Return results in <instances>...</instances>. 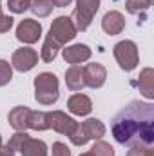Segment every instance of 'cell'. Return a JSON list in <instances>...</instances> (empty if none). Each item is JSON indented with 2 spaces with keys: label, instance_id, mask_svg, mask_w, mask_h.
Segmentation results:
<instances>
[{
  "label": "cell",
  "instance_id": "cell-1",
  "mask_svg": "<svg viewBox=\"0 0 154 156\" xmlns=\"http://www.w3.org/2000/svg\"><path fill=\"white\" fill-rule=\"evenodd\" d=\"M113 136L121 145H152L154 144V105L132 100L113 120Z\"/></svg>",
  "mask_w": 154,
  "mask_h": 156
},
{
  "label": "cell",
  "instance_id": "cell-2",
  "mask_svg": "<svg viewBox=\"0 0 154 156\" xmlns=\"http://www.w3.org/2000/svg\"><path fill=\"white\" fill-rule=\"evenodd\" d=\"M60 96L58 78L53 73H40L35 78V98L42 105H53Z\"/></svg>",
  "mask_w": 154,
  "mask_h": 156
},
{
  "label": "cell",
  "instance_id": "cell-3",
  "mask_svg": "<svg viewBox=\"0 0 154 156\" xmlns=\"http://www.w3.org/2000/svg\"><path fill=\"white\" fill-rule=\"evenodd\" d=\"M103 134H105V125H103V122H100V120H96V118H89V120L78 123L76 131H75L69 138H71V142H73L75 145L82 147V145H85L89 140H100Z\"/></svg>",
  "mask_w": 154,
  "mask_h": 156
},
{
  "label": "cell",
  "instance_id": "cell-4",
  "mask_svg": "<svg viewBox=\"0 0 154 156\" xmlns=\"http://www.w3.org/2000/svg\"><path fill=\"white\" fill-rule=\"evenodd\" d=\"M98 7H100V0H76V7L71 15L76 31H85L91 26Z\"/></svg>",
  "mask_w": 154,
  "mask_h": 156
},
{
  "label": "cell",
  "instance_id": "cell-5",
  "mask_svg": "<svg viewBox=\"0 0 154 156\" xmlns=\"http://www.w3.org/2000/svg\"><path fill=\"white\" fill-rule=\"evenodd\" d=\"M113 53H114L116 62L120 64V67L123 71L136 69L140 56H138V47H136V44L132 40H121V42H118L114 45V49H113Z\"/></svg>",
  "mask_w": 154,
  "mask_h": 156
},
{
  "label": "cell",
  "instance_id": "cell-6",
  "mask_svg": "<svg viewBox=\"0 0 154 156\" xmlns=\"http://www.w3.org/2000/svg\"><path fill=\"white\" fill-rule=\"evenodd\" d=\"M76 27L69 16H58L56 20H53L51 29H49V37L54 38L60 45H65L67 42H71L76 37Z\"/></svg>",
  "mask_w": 154,
  "mask_h": 156
},
{
  "label": "cell",
  "instance_id": "cell-7",
  "mask_svg": "<svg viewBox=\"0 0 154 156\" xmlns=\"http://www.w3.org/2000/svg\"><path fill=\"white\" fill-rule=\"evenodd\" d=\"M37 64H38V53L31 47H20L11 56V67H15L20 73L31 71Z\"/></svg>",
  "mask_w": 154,
  "mask_h": 156
},
{
  "label": "cell",
  "instance_id": "cell-8",
  "mask_svg": "<svg viewBox=\"0 0 154 156\" xmlns=\"http://www.w3.org/2000/svg\"><path fill=\"white\" fill-rule=\"evenodd\" d=\"M47 120H49V129L53 127L56 133L65 134V136H71L78 127L76 120H73L71 116H67L62 111H51V113H47Z\"/></svg>",
  "mask_w": 154,
  "mask_h": 156
},
{
  "label": "cell",
  "instance_id": "cell-9",
  "mask_svg": "<svg viewBox=\"0 0 154 156\" xmlns=\"http://www.w3.org/2000/svg\"><path fill=\"white\" fill-rule=\"evenodd\" d=\"M42 37V24L33 18H24L16 26V38L24 44H35Z\"/></svg>",
  "mask_w": 154,
  "mask_h": 156
},
{
  "label": "cell",
  "instance_id": "cell-10",
  "mask_svg": "<svg viewBox=\"0 0 154 156\" xmlns=\"http://www.w3.org/2000/svg\"><path fill=\"white\" fill-rule=\"evenodd\" d=\"M83 76H85V85L87 87H93V89H98L105 83V78H107V71L102 64H87L83 67Z\"/></svg>",
  "mask_w": 154,
  "mask_h": 156
},
{
  "label": "cell",
  "instance_id": "cell-11",
  "mask_svg": "<svg viewBox=\"0 0 154 156\" xmlns=\"http://www.w3.org/2000/svg\"><path fill=\"white\" fill-rule=\"evenodd\" d=\"M62 56H64V60L67 64L80 66L82 62H85V60L91 58V49L85 44H75V45H69V47L62 49Z\"/></svg>",
  "mask_w": 154,
  "mask_h": 156
},
{
  "label": "cell",
  "instance_id": "cell-12",
  "mask_svg": "<svg viewBox=\"0 0 154 156\" xmlns=\"http://www.w3.org/2000/svg\"><path fill=\"white\" fill-rule=\"evenodd\" d=\"M102 29L107 35H111V37L120 35L125 29V18H123V15L120 11H109V13H105V16L102 20Z\"/></svg>",
  "mask_w": 154,
  "mask_h": 156
},
{
  "label": "cell",
  "instance_id": "cell-13",
  "mask_svg": "<svg viewBox=\"0 0 154 156\" xmlns=\"http://www.w3.org/2000/svg\"><path fill=\"white\" fill-rule=\"evenodd\" d=\"M29 115H31V109L26 107V105H18V107L11 109L9 115H7L9 125L15 131H26V129H29Z\"/></svg>",
  "mask_w": 154,
  "mask_h": 156
},
{
  "label": "cell",
  "instance_id": "cell-14",
  "mask_svg": "<svg viewBox=\"0 0 154 156\" xmlns=\"http://www.w3.org/2000/svg\"><path fill=\"white\" fill-rule=\"evenodd\" d=\"M67 109L76 115V116H87L91 111H93V102L89 96L85 94H73L69 100H67Z\"/></svg>",
  "mask_w": 154,
  "mask_h": 156
},
{
  "label": "cell",
  "instance_id": "cell-15",
  "mask_svg": "<svg viewBox=\"0 0 154 156\" xmlns=\"http://www.w3.org/2000/svg\"><path fill=\"white\" fill-rule=\"evenodd\" d=\"M138 78H140V80L136 82V85H138L140 93H142L145 98L152 100L154 98V71L151 67H145V69L140 73Z\"/></svg>",
  "mask_w": 154,
  "mask_h": 156
},
{
  "label": "cell",
  "instance_id": "cell-16",
  "mask_svg": "<svg viewBox=\"0 0 154 156\" xmlns=\"http://www.w3.org/2000/svg\"><path fill=\"white\" fill-rule=\"evenodd\" d=\"M65 83L71 91H82L85 87V76L82 66H71L65 71Z\"/></svg>",
  "mask_w": 154,
  "mask_h": 156
},
{
  "label": "cell",
  "instance_id": "cell-17",
  "mask_svg": "<svg viewBox=\"0 0 154 156\" xmlns=\"http://www.w3.org/2000/svg\"><path fill=\"white\" fill-rule=\"evenodd\" d=\"M22 156H47V145L45 142H42L38 138H27L22 147H20Z\"/></svg>",
  "mask_w": 154,
  "mask_h": 156
},
{
  "label": "cell",
  "instance_id": "cell-18",
  "mask_svg": "<svg viewBox=\"0 0 154 156\" xmlns=\"http://www.w3.org/2000/svg\"><path fill=\"white\" fill-rule=\"evenodd\" d=\"M60 49H62V45H60L54 38H51V37L47 35L45 40H44L42 55H40V56H42V60H44V62H47V64H49V62H53V60L56 58V55H58V51H60Z\"/></svg>",
  "mask_w": 154,
  "mask_h": 156
},
{
  "label": "cell",
  "instance_id": "cell-19",
  "mask_svg": "<svg viewBox=\"0 0 154 156\" xmlns=\"http://www.w3.org/2000/svg\"><path fill=\"white\" fill-rule=\"evenodd\" d=\"M29 129H35V131L49 129L47 113H44V111H31V115H29Z\"/></svg>",
  "mask_w": 154,
  "mask_h": 156
},
{
  "label": "cell",
  "instance_id": "cell-20",
  "mask_svg": "<svg viewBox=\"0 0 154 156\" xmlns=\"http://www.w3.org/2000/svg\"><path fill=\"white\" fill-rule=\"evenodd\" d=\"M53 2L51 0H31V11L38 16V18H45V16H49L51 15V11H53Z\"/></svg>",
  "mask_w": 154,
  "mask_h": 156
},
{
  "label": "cell",
  "instance_id": "cell-21",
  "mask_svg": "<svg viewBox=\"0 0 154 156\" xmlns=\"http://www.w3.org/2000/svg\"><path fill=\"white\" fill-rule=\"evenodd\" d=\"M125 7H127V11L131 15H143L149 9V5H147L145 0H127L125 2Z\"/></svg>",
  "mask_w": 154,
  "mask_h": 156
},
{
  "label": "cell",
  "instance_id": "cell-22",
  "mask_svg": "<svg viewBox=\"0 0 154 156\" xmlns=\"http://www.w3.org/2000/svg\"><path fill=\"white\" fill-rule=\"evenodd\" d=\"M27 138H29V134H27L26 131H16V133L11 136V140L7 142V147H9L11 151H20L22 144H24Z\"/></svg>",
  "mask_w": 154,
  "mask_h": 156
},
{
  "label": "cell",
  "instance_id": "cell-23",
  "mask_svg": "<svg viewBox=\"0 0 154 156\" xmlns=\"http://www.w3.org/2000/svg\"><path fill=\"white\" fill-rule=\"evenodd\" d=\"M13 78V67L9 62L5 60H0V87L2 85H7Z\"/></svg>",
  "mask_w": 154,
  "mask_h": 156
},
{
  "label": "cell",
  "instance_id": "cell-24",
  "mask_svg": "<svg viewBox=\"0 0 154 156\" xmlns=\"http://www.w3.org/2000/svg\"><path fill=\"white\" fill-rule=\"evenodd\" d=\"M91 153L94 156H114V149L107 142H96L94 147L91 149Z\"/></svg>",
  "mask_w": 154,
  "mask_h": 156
},
{
  "label": "cell",
  "instance_id": "cell-25",
  "mask_svg": "<svg viewBox=\"0 0 154 156\" xmlns=\"http://www.w3.org/2000/svg\"><path fill=\"white\" fill-rule=\"evenodd\" d=\"M7 7L13 13H24L31 7V0H7Z\"/></svg>",
  "mask_w": 154,
  "mask_h": 156
},
{
  "label": "cell",
  "instance_id": "cell-26",
  "mask_svg": "<svg viewBox=\"0 0 154 156\" xmlns=\"http://www.w3.org/2000/svg\"><path fill=\"white\" fill-rule=\"evenodd\" d=\"M127 156H154V151L151 145H132Z\"/></svg>",
  "mask_w": 154,
  "mask_h": 156
},
{
  "label": "cell",
  "instance_id": "cell-27",
  "mask_svg": "<svg viewBox=\"0 0 154 156\" xmlns=\"http://www.w3.org/2000/svg\"><path fill=\"white\" fill-rule=\"evenodd\" d=\"M53 156H71V151L65 144L62 142H54L53 144Z\"/></svg>",
  "mask_w": 154,
  "mask_h": 156
},
{
  "label": "cell",
  "instance_id": "cell-28",
  "mask_svg": "<svg viewBox=\"0 0 154 156\" xmlns=\"http://www.w3.org/2000/svg\"><path fill=\"white\" fill-rule=\"evenodd\" d=\"M13 22H15L13 16H9V15H2V16H0V33L9 31V29L13 27Z\"/></svg>",
  "mask_w": 154,
  "mask_h": 156
},
{
  "label": "cell",
  "instance_id": "cell-29",
  "mask_svg": "<svg viewBox=\"0 0 154 156\" xmlns=\"http://www.w3.org/2000/svg\"><path fill=\"white\" fill-rule=\"evenodd\" d=\"M53 2V5H56V7H65V5H69L73 0H51Z\"/></svg>",
  "mask_w": 154,
  "mask_h": 156
},
{
  "label": "cell",
  "instance_id": "cell-30",
  "mask_svg": "<svg viewBox=\"0 0 154 156\" xmlns=\"http://www.w3.org/2000/svg\"><path fill=\"white\" fill-rule=\"evenodd\" d=\"M0 156H15V151H11L7 145L5 147H0Z\"/></svg>",
  "mask_w": 154,
  "mask_h": 156
},
{
  "label": "cell",
  "instance_id": "cell-31",
  "mask_svg": "<svg viewBox=\"0 0 154 156\" xmlns=\"http://www.w3.org/2000/svg\"><path fill=\"white\" fill-rule=\"evenodd\" d=\"M80 156H94V154H93V153L89 151V153H83V154H80Z\"/></svg>",
  "mask_w": 154,
  "mask_h": 156
},
{
  "label": "cell",
  "instance_id": "cell-32",
  "mask_svg": "<svg viewBox=\"0 0 154 156\" xmlns=\"http://www.w3.org/2000/svg\"><path fill=\"white\" fill-rule=\"evenodd\" d=\"M145 2H147V5H149V7L152 5V0H145Z\"/></svg>",
  "mask_w": 154,
  "mask_h": 156
},
{
  "label": "cell",
  "instance_id": "cell-33",
  "mask_svg": "<svg viewBox=\"0 0 154 156\" xmlns=\"http://www.w3.org/2000/svg\"><path fill=\"white\" fill-rule=\"evenodd\" d=\"M0 147H2V136H0Z\"/></svg>",
  "mask_w": 154,
  "mask_h": 156
},
{
  "label": "cell",
  "instance_id": "cell-34",
  "mask_svg": "<svg viewBox=\"0 0 154 156\" xmlns=\"http://www.w3.org/2000/svg\"><path fill=\"white\" fill-rule=\"evenodd\" d=\"M0 16H2V5H0Z\"/></svg>",
  "mask_w": 154,
  "mask_h": 156
}]
</instances>
